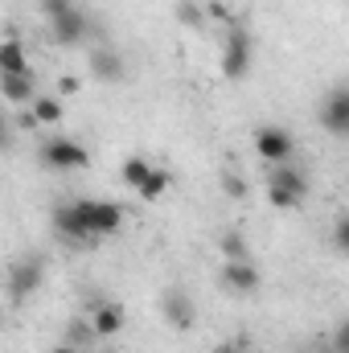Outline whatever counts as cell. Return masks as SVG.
<instances>
[{
	"mask_svg": "<svg viewBox=\"0 0 349 353\" xmlns=\"http://www.w3.org/2000/svg\"><path fill=\"white\" fill-rule=\"evenodd\" d=\"M267 185H279V189H292L296 197H308V173L300 169V165H271V173H267Z\"/></svg>",
	"mask_w": 349,
	"mask_h": 353,
	"instance_id": "obj_14",
	"label": "cell"
},
{
	"mask_svg": "<svg viewBox=\"0 0 349 353\" xmlns=\"http://www.w3.org/2000/svg\"><path fill=\"white\" fill-rule=\"evenodd\" d=\"M25 70H33L29 66V54H25V46L17 37H8L0 46V74H25Z\"/></svg>",
	"mask_w": 349,
	"mask_h": 353,
	"instance_id": "obj_17",
	"label": "cell"
},
{
	"mask_svg": "<svg viewBox=\"0 0 349 353\" xmlns=\"http://www.w3.org/2000/svg\"><path fill=\"white\" fill-rule=\"evenodd\" d=\"M87 316H90V325H94V333H99V341L119 337L123 325H128V312H123V304H115V300H99V304H90Z\"/></svg>",
	"mask_w": 349,
	"mask_h": 353,
	"instance_id": "obj_12",
	"label": "cell"
},
{
	"mask_svg": "<svg viewBox=\"0 0 349 353\" xmlns=\"http://www.w3.org/2000/svg\"><path fill=\"white\" fill-rule=\"evenodd\" d=\"M218 185H222V193H226L230 201H243V197H247V181H243V173H222Z\"/></svg>",
	"mask_w": 349,
	"mask_h": 353,
	"instance_id": "obj_23",
	"label": "cell"
},
{
	"mask_svg": "<svg viewBox=\"0 0 349 353\" xmlns=\"http://www.w3.org/2000/svg\"><path fill=\"white\" fill-rule=\"evenodd\" d=\"M50 226H54V234H58L62 243L94 247L87 222H83V210H79V197H74V201H54V210H50Z\"/></svg>",
	"mask_w": 349,
	"mask_h": 353,
	"instance_id": "obj_5",
	"label": "cell"
},
{
	"mask_svg": "<svg viewBox=\"0 0 349 353\" xmlns=\"http://www.w3.org/2000/svg\"><path fill=\"white\" fill-rule=\"evenodd\" d=\"M169 185H173V176H169V169H152V176L136 189V197L140 201H161L165 193H169Z\"/></svg>",
	"mask_w": 349,
	"mask_h": 353,
	"instance_id": "obj_19",
	"label": "cell"
},
{
	"mask_svg": "<svg viewBox=\"0 0 349 353\" xmlns=\"http://www.w3.org/2000/svg\"><path fill=\"white\" fill-rule=\"evenodd\" d=\"M333 247L349 259V214L346 218H337V226H333Z\"/></svg>",
	"mask_w": 349,
	"mask_h": 353,
	"instance_id": "obj_24",
	"label": "cell"
},
{
	"mask_svg": "<svg viewBox=\"0 0 349 353\" xmlns=\"http://www.w3.org/2000/svg\"><path fill=\"white\" fill-rule=\"evenodd\" d=\"M79 90H83V79H79V74H62V79H58V94H62V99H70V94H79Z\"/></svg>",
	"mask_w": 349,
	"mask_h": 353,
	"instance_id": "obj_26",
	"label": "cell"
},
{
	"mask_svg": "<svg viewBox=\"0 0 349 353\" xmlns=\"http://www.w3.org/2000/svg\"><path fill=\"white\" fill-rule=\"evenodd\" d=\"M218 251H222V259H251V247H247L243 230H226L218 239Z\"/></svg>",
	"mask_w": 349,
	"mask_h": 353,
	"instance_id": "obj_20",
	"label": "cell"
},
{
	"mask_svg": "<svg viewBox=\"0 0 349 353\" xmlns=\"http://www.w3.org/2000/svg\"><path fill=\"white\" fill-rule=\"evenodd\" d=\"M50 353H83V350H74V345H66V341H58V345H54Z\"/></svg>",
	"mask_w": 349,
	"mask_h": 353,
	"instance_id": "obj_28",
	"label": "cell"
},
{
	"mask_svg": "<svg viewBox=\"0 0 349 353\" xmlns=\"http://www.w3.org/2000/svg\"><path fill=\"white\" fill-rule=\"evenodd\" d=\"M79 210H83V222H87L94 243L119 234V226H123V205L111 197H79Z\"/></svg>",
	"mask_w": 349,
	"mask_h": 353,
	"instance_id": "obj_3",
	"label": "cell"
},
{
	"mask_svg": "<svg viewBox=\"0 0 349 353\" xmlns=\"http://www.w3.org/2000/svg\"><path fill=\"white\" fill-rule=\"evenodd\" d=\"M29 111H33L37 123H50V128H54V123L66 119V99H62V94H37V99L29 103Z\"/></svg>",
	"mask_w": 349,
	"mask_h": 353,
	"instance_id": "obj_15",
	"label": "cell"
},
{
	"mask_svg": "<svg viewBox=\"0 0 349 353\" xmlns=\"http://www.w3.org/2000/svg\"><path fill=\"white\" fill-rule=\"evenodd\" d=\"M317 123L329 132V136H349V83H337V87L325 90L321 107H317Z\"/></svg>",
	"mask_w": 349,
	"mask_h": 353,
	"instance_id": "obj_6",
	"label": "cell"
},
{
	"mask_svg": "<svg viewBox=\"0 0 349 353\" xmlns=\"http://www.w3.org/2000/svg\"><path fill=\"white\" fill-rule=\"evenodd\" d=\"M62 341L66 345H74V350H87L99 341V333H94V325H90V316H70L66 325H62Z\"/></svg>",
	"mask_w": 349,
	"mask_h": 353,
	"instance_id": "obj_16",
	"label": "cell"
},
{
	"mask_svg": "<svg viewBox=\"0 0 349 353\" xmlns=\"http://www.w3.org/2000/svg\"><path fill=\"white\" fill-rule=\"evenodd\" d=\"M206 17H210V12H206L201 0H177V21H181L185 29H201Z\"/></svg>",
	"mask_w": 349,
	"mask_h": 353,
	"instance_id": "obj_21",
	"label": "cell"
},
{
	"mask_svg": "<svg viewBox=\"0 0 349 353\" xmlns=\"http://www.w3.org/2000/svg\"><path fill=\"white\" fill-rule=\"evenodd\" d=\"M74 0H37V8H41V17L50 21V17H58V12H66Z\"/></svg>",
	"mask_w": 349,
	"mask_h": 353,
	"instance_id": "obj_27",
	"label": "cell"
},
{
	"mask_svg": "<svg viewBox=\"0 0 349 353\" xmlns=\"http://www.w3.org/2000/svg\"><path fill=\"white\" fill-rule=\"evenodd\" d=\"M0 94L8 107H29L41 90H37V70H25V74H0Z\"/></svg>",
	"mask_w": 349,
	"mask_h": 353,
	"instance_id": "obj_13",
	"label": "cell"
},
{
	"mask_svg": "<svg viewBox=\"0 0 349 353\" xmlns=\"http://www.w3.org/2000/svg\"><path fill=\"white\" fill-rule=\"evenodd\" d=\"M218 275H222V288L235 292V296H251V292H259V283H263L259 267L251 259H222Z\"/></svg>",
	"mask_w": 349,
	"mask_h": 353,
	"instance_id": "obj_11",
	"label": "cell"
},
{
	"mask_svg": "<svg viewBox=\"0 0 349 353\" xmlns=\"http://www.w3.org/2000/svg\"><path fill=\"white\" fill-rule=\"evenodd\" d=\"M161 316H165L169 329L189 333V329L197 325V304H193V296H189L185 288H169V292L161 296Z\"/></svg>",
	"mask_w": 349,
	"mask_h": 353,
	"instance_id": "obj_9",
	"label": "cell"
},
{
	"mask_svg": "<svg viewBox=\"0 0 349 353\" xmlns=\"http://www.w3.org/2000/svg\"><path fill=\"white\" fill-rule=\"evenodd\" d=\"M251 144H255L263 165H288L296 157V136L283 123H263V128H255Z\"/></svg>",
	"mask_w": 349,
	"mask_h": 353,
	"instance_id": "obj_4",
	"label": "cell"
},
{
	"mask_svg": "<svg viewBox=\"0 0 349 353\" xmlns=\"http://www.w3.org/2000/svg\"><path fill=\"white\" fill-rule=\"evenodd\" d=\"M267 201H271L275 210H300V205H304V197H296L292 189H279V185H267Z\"/></svg>",
	"mask_w": 349,
	"mask_h": 353,
	"instance_id": "obj_22",
	"label": "cell"
},
{
	"mask_svg": "<svg viewBox=\"0 0 349 353\" xmlns=\"http://www.w3.org/2000/svg\"><path fill=\"white\" fill-rule=\"evenodd\" d=\"M329 350L333 353H349V321H341V325L329 333Z\"/></svg>",
	"mask_w": 349,
	"mask_h": 353,
	"instance_id": "obj_25",
	"label": "cell"
},
{
	"mask_svg": "<svg viewBox=\"0 0 349 353\" xmlns=\"http://www.w3.org/2000/svg\"><path fill=\"white\" fill-rule=\"evenodd\" d=\"M251 62H255L251 33L235 21V25L226 29V37H222V58H218V66H222V74H226L230 83H243V79L251 74Z\"/></svg>",
	"mask_w": 349,
	"mask_h": 353,
	"instance_id": "obj_1",
	"label": "cell"
},
{
	"mask_svg": "<svg viewBox=\"0 0 349 353\" xmlns=\"http://www.w3.org/2000/svg\"><path fill=\"white\" fill-rule=\"evenodd\" d=\"M152 169H157V165H148L144 157H128V161L119 165V181H123V185H128V189L136 193V189H140V185H144V181L152 176Z\"/></svg>",
	"mask_w": 349,
	"mask_h": 353,
	"instance_id": "obj_18",
	"label": "cell"
},
{
	"mask_svg": "<svg viewBox=\"0 0 349 353\" xmlns=\"http://www.w3.org/2000/svg\"><path fill=\"white\" fill-rule=\"evenodd\" d=\"M329 353H333V350H329Z\"/></svg>",
	"mask_w": 349,
	"mask_h": 353,
	"instance_id": "obj_29",
	"label": "cell"
},
{
	"mask_svg": "<svg viewBox=\"0 0 349 353\" xmlns=\"http://www.w3.org/2000/svg\"><path fill=\"white\" fill-rule=\"evenodd\" d=\"M50 37L58 41V46H66V50H74V46H83L90 37V17L83 12V4L74 0L66 12H58V17H50Z\"/></svg>",
	"mask_w": 349,
	"mask_h": 353,
	"instance_id": "obj_8",
	"label": "cell"
},
{
	"mask_svg": "<svg viewBox=\"0 0 349 353\" xmlns=\"http://www.w3.org/2000/svg\"><path fill=\"white\" fill-rule=\"evenodd\" d=\"M41 283H46V259L41 255H21L8 267V296H12V304L29 300Z\"/></svg>",
	"mask_w": 349,
	"mask_h": 353,
	"instance_id": "obj_7",
	"label": "cell"
},
{
	"mask_svg": "<svg viewBox=\"0 0 349 353\" xmlns=\"http://www.w3.org/2000/svg\"><path fill=\"white\" fill-rule=\"evenodd\" d=\"M37 161L46 169H54V173H79V169L90 165L87 148L74 136H50V140H41L37 144Z\"/></svg>",
	"mask_w": 349,
	"mask_h": 353,
	"instance_id": "obj_2",
	"label": "cell"
},
{
	"mask_svg": "<svg viewBox=\"0 0 349 353\" xmlns=\"http://www.w3.org/2000/svg\"><path fill=\"white\" fill-rule=\"evenodd\" d=\"M87 70L99 79V83H107V87L128 83V62H123V54L111 50V46H94V50H90L87 54Z\"/></svg>",
	"mask_w": 349,
	"mask_h": 353,
	"instance_id": "obj_10",
	"label": "cell"
}]
</instances>
